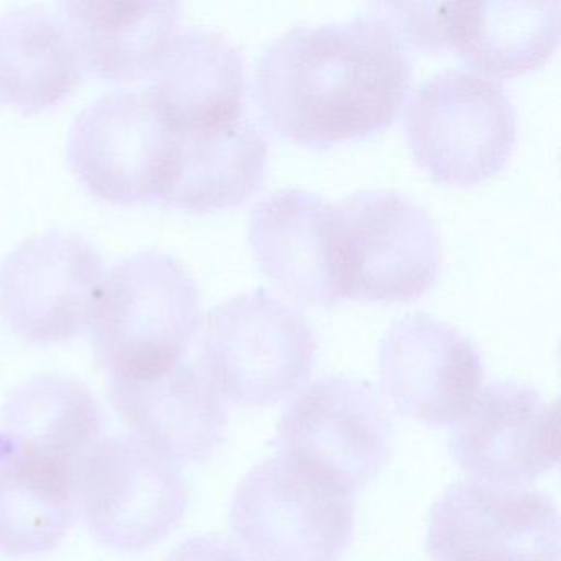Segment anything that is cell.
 Segmentation results:
<instances>
[{
  "mask_svg": "<svg viewBox=\"0 0 561 561\" xmlns=\"http://www.w3.org/2000/svg\"><path fill=\"white\" fill-rule=\"evenodd\" d=\"M409 45L387 2L343 22L297 25L255 67V100L277 136L330 147L387 129L412 84Z\"/></svg>",
  "mask_w": 561,
  "mask_h": 561,
  "instance_id": "1",
  "label": "cell"
},
{
  "mask_svg": "<svg viewBox=\"0 0 561 561\" xmlns=\"http://www.w3.org/2000/svg\"><path fill=\"white\" fill-rule=\"evenodd\" d=\"M202 328L195 278L167 252H137L104 275L91 334L110 379H140L185 360Z\"/></svg>",
  "mask_w": 561,
  "mask_h": 561,
  "instance_id": "2",
  "label": "cell"
},
{
  "mask_svg": "<svg viewBox=\"0 0 561 561\" xmlns=\"http://www.w3.org/2000/svg\"><path fill=\"white\" fill-rule=\"evenodd\" d=\"M317 353L304 311L259 287L208 311L199 366L226 403L264 409L307 383Z\"/></svg>",
  "mask_w": 561,
  "mask_h": 561,
  "instance_id": "3",
  "label": "cell"
},
{
  "mask_svg": "<svg viewBox=\"0 0 561 561\" xmlns=\"http://www.w3.org/2000/svg\"><path fill=\"white\" fill-rule=\"evenodd\" d=\"M403 127L420 169L436 182L471 186L504 169L517 144V110L494 78L446 68L413 88Z\"/></svg>",
  "mask_w": 561,
  "mask_h": 561,
  "instance_id": "4",
  "label": "cell"
},
{
  "mask_svg": "<svg viewBox=\"0 0 561 561\" xmlns=\"http://www.w3.org/2000/svg\"><path fill=\"white\" fill-rule=\"evenodd\" d=\"M392 423L382 397L367 380L327 376L295 393L282 413L278 455L353 497L386 468Z\"/></svg>",
  "mask_w": 561,
  "mask_h": 561,
  "instance_id": "5",
  "label": "cell"
},
{
  "mask_svg": "<svg viewBox=\"0 0 561 561\" xmlns=\"http://www.w3.org/2000/svg\"><path fill=\"white\" fill-rule=\"evenodd\" d=\"M353 497L284 455L259 462L232 499V534L255 561H337L354 534Z\"/></svg>",
  "mask_w": 561,
  "mask_h": 561,
  "instance_id": "6",
  "label": "cell"
},
{
  "mask_svg": "<svg viewBox=\"0 0 561 561\" xmlns=\"http://www.w3.org/2000/svg\"><path fill=\"white\" fill-rule=\"evenodd\" d=\"M78 504L94 540L137 553L185 517L190 491L175 462L133 435L101 438L81 468Z\"/></svg>",
  "mask_w": 561,
  "mask_h": 561,
  "instance_id": "7",
  "label": "cell"
},
{
  "mask_svg": "<svg viewBox=\"0 0 561 561\" xmlns=\"http://www.w3.org/2000/svg\"><path fill=\"white\" fill-rule=\"evenodd\" d=\"M336 209L347 298L409 301L435 285L442 236L423 206L396 190H359Z\"/></svg>",
  "mask_w": 561,
  "mask_h": 561,
  "instance_id": "8",
  "label": "cell"
},
{
  "mask_svg": "<svg viewBox=\"0 0 561 561\" xmlns=\"http://www.w3.org/2000/svg\"><path fill=\"white\" fill-rule=\"evenodd\" d=\"M389 8L409 48L453 51L494 80L541 67L560 41L558 0L389 2Z\"/></svg>",
  "mask_w": 561,
  "mask_h": 561,
  "instance_id": "9",
  "label": "cell"
},
{
  "mask_svg": "<svg viewBox=\"0 0 561 561\" xmlns=\"http://www.w3.org/2000/svg\"><path fill=\"white\" fill-rule=\"evenodd\" d=\"M104 275L103 257L88 239L42 232L0 264V318L27 343L75 340L93 323Z\"/></svg>",
  "mask_w": 561,
  "mask_h": 561,
  "instance_id": "10",
  "label": "cell"
},
{
  "mask_svg": "<svg viewBox=\"0 0 561 561\" xmlns=\"http://www.w3.org/2000/svg\"><path fill=\"white\" fill-rule=\"evenodd\" d=\"M433 561H560V514L550 495L462 479L430 512Z\"/></svg>",
  "mask_w": 561,
  "mask_h": 561,
  "instance_id": "11",
  "label": "cell"
},
{
  "mask_svg": "<svg viewBox=\"0 0 561 561\" xmlns=\"http://www.w3.org/2000/svg\"><path fill=\"white\" fill-rule=\"evenodd\" d=\"M173 130L146 94L113 91L84 107L68 136V162L81 185L111 205L159 199Z\"/></svg>",
  "mask_w": 561,
  "mask_h": 561,
  "instance_id": "12",
  "label": "cell"
},
{
  "mask_svg": "<svg viewBox=\"0 0 561 561\" xmlns=\"http://www.w3.org/2000/svg\"><path fill=\"white\" fill-rule=\"evenodd\" d=\"M379 370L397 412L432 428L455 425L484 380L474 341L425 311L393 321L380 341Z\"/></svg>",
  "mask_w": 561,
  "mask_h": 561,
  "instance_id": "13",
  "label": "cell"
},
{
  "mask_svg": "<svg viewBox=\"0 0 561 561\" xmlns=\"http://www.w3.org/2000/svg\"><path fill=\"white\" fill-rule=\"evenodd\" d=\"M557 402L534 387L497 380L481 387L468 412L451 426L449 453L469 478L525 488L560 459Z\"/></svg>",
  "mask_w": 561,
  "mask_h": 561,
  "instance_id": "14",
  "label": "cell"
},
{
  "mask_svg": "<svg viewBox=\"0 0 561 561\" xmlns=\"http://www.w3.org/2000/svg\"><path fill=\"white\" fill-rule=\"evenodd\" d=\"M249 244L268 278L308 304L347 298L336 203L305 188H280L255 203Z\"/></svg>",
  "mask_w": 561,
  "mask_h": 561,
  "instance_id": "15",
  "label": "cell"
},
{
  "mask_svg": "<svg viewBox=\"0 0 561 561\" xmlns=\"http://www.w3.org/2000/svg\"><path fill=\"white\" fill-rule=\"evenodd\" d=\"M111 405L133 436L180 465H202L218 451L228 407L202 366L175 364L140 379H110Z\"/></svg>",
  "mask_w": 561,
  "mask_h": 561,
  "instance_id": "16",
  "label": "cell"
},
{
  "mask_svg": "<svg viewBox=\"0 0 561 561\" xmlns=\"http://www.w3.org/2000/svg\"><path fill=\"white\" fill-rule=\"evenodd\" d=\"M152 75L147 100L173 133L211 129L248 114L244 54L221 32H176Z\"/></svg>",
  "mask_w": 561,
  "mask_h": 561,
  "instance_id": "17",
  "label": "cell"
},
{
  "mask_svg": "<svg viewBox=\"0 0 561 561\" xmlns=\"http://www.w3.org/2000/svg\"><path fill=\"white\" fill-rule=\"evenodd\" d=\"M268 144L245 114L195 133H173L165 179L157 202L192 213L241 205L264 182Z\"/></svg>",
  "mask_w": 561,
  "mask_h": 561,
  "instance_id": "18",
  "label": "cell"
},
{
  "mask_svg": "<svg viewBox=\"0 0 561 561\" xmlns=\"http://www.w3.org/2000/svg\"><path fill=\"white\" fill-rule=\"evenodd\" d=\"M57 9L84 70L114 83L152 75L182 21V5L169 0H65Z\"/></svg>",
  "mask_w": 561,
  "mask_h": 561,
  "instance_id": "19",
  "label": "cell"
},
{
  "mask_svg": "<svg viewBox=\"0 0 561 561\" xmlns=\"http://www.w3.org/2000/svg\"><path fill=\"white\" fill-rule=\"evenodd\" d=\"M83 71L60 12L44 5L0 12V104L41 113L70 98Z\"/></svg>",
  "mask_w": 561,
  "mask_h": 561,
  "instance_id": "20",
  "label": "cell"
},
{
  "mask_svg": "<svg viewBox=\"0 0 561 561\" xmlns=\"http://www.w3.org/2000/svg\"><path fill=\"white\" fill-rule=\"evenodd\" d=\"M80 472L15 449L0 435V554L35 558L67 537L78 504Z\"/></svg>",
  "mask_w": 561,
  "mask_h": 561,
  "instance_id": "21",
  "label": "cell"
},
{
  "mask_svg": "<svg viewBox=\"0 0 561 561\" xmlns=\"http://www.w3.org/2000/svg\"><path fill=\"white\" fill-rule=\"evenodd\" d=\"M103 433V412L91 390L61 374L31 377L12 390L0 435L14 448L80 471Z\"/></svg>",
  "mask_w": 561,
  "mask_h": 561,
  "instance_id": "22",
  "label": "cell"
},
{
  "mask_svg": "<svg viewBox=\"0 0 561 561\" xmlns=\"http://www.w3.org/2000/svg\"><path fill=\"white\" fill-rule=\"evenodd\" d=\"M165 561H255L239 545L216 537L196 535L180 543Z\"/></svg>",
  "mask_w": 561,
  "mask_h": 561,
  "instance_id": "23",
  "label": "cell"
}]
</instances>
